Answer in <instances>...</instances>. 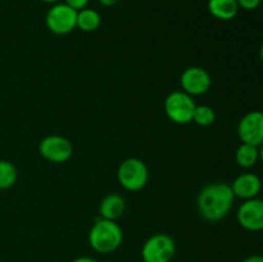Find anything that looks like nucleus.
Returning <instances> with one entry per match:
<instances>
[{
    "label": "nucleus",
    "instance_id": "obj_1",
    "mask_svg": "<svg viewBox=\"0 0 263 262\" xmlns=\"http://www.w3.org/2000/svg\"><path fill=\"white\" fill-rule=\"evenodd\" d=\"M235 195L230 184L223 181L210 182L200 189L197 197V210L203 220L218 222L233 210Z\"/></svg>",
    "mask_w": 263,
    "mask_h": 262
},
{
    "label": "nucleus",
    "instance_id": "obj_2",
    "mask_svg": "<svg viewBox=\"0 0 263 262\" xmlns=\"http://www.w3.org/2000/svg\"><path fill=\"white\" fill-rule=\"evenodd\" d=\"M123 241V231L117 221L98 218L89 231V244L102 254L117 251Z\"/></svg>",
    "mask_w": 263,
    "mask_h": 262
},
{
    "label": "nucleus",
    "instance_id": "obj_3",
    "mask_svg": "<svg viewBox=\"0 0 263 262\" xmlns=\"http://www.w3.org/2000/svg\"><path fill=\"white\" fill-rule=\"evenodd\" d=\"M117 179L123 189L128 192H139L148 182V167L141 159L131 157L121 162L117 170Z\"/></svg>",
    "mask_w": 263,
    "mask_h": 262
},
{
    "label": "nucleus",
    "instance_id": "obj_4",
    "mask_svg": "<svg viewBox=\"0 0 263 262\" xmlns=\"http://www.w3.org/2000/svg\"><path fill=\"white\" fill-rule=\"evenodd\" d=\"M195 107L197 104L192 95L182 90L170 92L164 100V110L167 117L177 125H187L193 122Z\"/></svg>",
    "mask_w": 263,
    "mask_h": 262
},
{
    "label": "nucleus",
    "instance_id": "obj_5",
    "mask_svg": "<svg viewBox=\"0 0 263 262\" xmlns=\"http://www.w3.org/2000/svg\"><path fill=\"white\" fill-rule=\"evenodd\" d=\"M176 253L175 240L164 233H157L146 239L141 248L144 262H171Z\"/></svg>",
    "mask_w": 263,
    "mask_h": 262
},
{
    "label": "nucleus",
    "instance_id": "obj_6",
    "mask_svg": "<svg viewBox=\"0 0 263 262\" xmlns=\"http://www.w3.org/2000/svg\"><path fill=\"white\" fill-rule=\"evenodd\" d=\"M46 27L55 35H67L77 28V10L66 3H55L45 17Z\"/></svg>",
    "mask_w": 263,
    "mask_h": 262
},
{
    "label": "nucleus",
    "instance_id": "obj_7",
    "mask_svg": "<svg viewBox=\"0 0 263 262\" xmlns=\"http://www.w3.org/2000/svg\"><path fill=\"white\" fill-rule=\"evenodd\" d=\"M41 157L51 163H64L73 154V146L67 138L62 135H49L39 144Z\"/></svg>",
    "mask_w": 263,
    "mask_h": 262
},
{
    "label": "nucleus",
    "instance_id": "obj_8",
    "mask_svg": "<svg viewBox=\"0 0 263 262\" xmlns=\"http://www.w3.org/2000/svg\"><path fill=\"white\" fill-rule=\"evenodd\" d=\"M239 225L247 231L257 233L263 230V199L252 198L239 205L236 212Z\"/></svg>",
    "mask_w": 263,
    "mask_h": 262
},
{
    "label": "nucleus",
    "instance_id": "obj_9",
    "mask_svg": "<svg viewBox=\"0 0 263 262\" xmlns=\"http://www.w3.org/2000/svg\"><path fill=\"white\" fill-rule=\"evenodd\" d=\"M238 135L241 143L259 146L263 143V112L251 110L239 121Z\"/></svg>",
    "mask_w": 263,
    "mask_h": 262
},
{
    "label": "nucleus",
    "instance_id": "obj_10",
    "mask_svg": "<svg viewBox=\"0 0 263 262\" xmlns=\"http://www.w3.org/2000/svg\"><path fill=\"white\" fill-rule=\"evenodd\" d=\"M180 85L182 91L187 92L192 97L203 95L210 90L212 85L210 73L202 67H189L182 72L180 77Z\"/></svg>",
    "mask_w": 263,
    "mask_h": 262
},
{
    "label": "nucleus",
    "instance_id": "obj_11",
    "mask_svg": "<svg viewBox=\"0 0 263 262\" xmlns=\"http://www.w3.org/2000/svg\"><path fill=\"white\" fill-rule=\"evenodd\" d=\"M230 186L235 198H241L244 200L252 199L258 197L261 193L262 180L253 172H244L234 180Z\"/></svg>",
    "mask_w": 263,
    "mask_h": 262
},
{
    "label": "nucleus",
    "instance_id": "obj_12",
    "mask_svg": "<svg viewBox=\"0 0 263 262\" xmlns=\"http://www.w3.org/2000/svg\"><path fill=\"white\" fill-rule=\"evenodd\" d=\"M126 211V200L117 193L105 195L99 204L100 217L105 220L117 221L123 216Z\"/></svg>",
    "mask_w": 263,
    "mask_h": 262
},
{
    "label": "nucleus",
    "instance_id": "obj_13",
    "mask_svg": "<svg viewBox=\"0 0 263 262\" xmlns=\"http://www.w3.org/2000/svg\"><path fill=\"white\" fill-rule=\"evenodd\" d=\"M236 0H208V12L220 21H231L239 12Z\"/></svg>",
    "mask_w": 263,
    "mask_h": 262
},
{
    "label": "nucleus",
    "instance_id": "obj_14",
    "mask_svg": "<svg viewBox=\"0 0 263 262\" xmlns=\"http://www.w3.org/2000/svg\"><path fill=\"white\" fill-rule=\"evenodd\" d=\"M236 163L241 169H252L257 162L259 161V151L258 146L252 145V144L241 143L235 153Z\"/></svg>",
    "mask_w": 263,
    "mask_h": 262
},
{
    "label": "nucleus",
    "instance_id": "obj_15",
    "mask_svg": "<svg viewBox=\"0 0 263 262\" xmlns=\"http://www.w3.org/2000/svg\"><path fill=\"white\" fill-rule=\"evenodd\" d=\"M100 23H102V17L95 9L86 7L77 12V28L84 32H92L98 30Z\"/></svg>",
    "mask_w": 263,
    "mask_h": 262
},
{
    "label": "nucleus",
    "instance_id": "obj_16",
    "mask_svg": "<svg viewBox=\"0 0 263 262\" xmlns=\"http://www.w3.org/2000/svg\"><path fill=\"white\" fill-rule=\"evenodd\" d=\"M18 170L12 162L0 159V190L12 188L17 182Z\"/></svg>",
    "mask_w": 263,
    "mask_h": 262
},
{
    "label": "nucleus",
    "instance_id": "obj_17",
    "mask_svg": "<svg viewBox=\"0 0 263 262\" xmlns=\"http://www.w3.org/2000/svg\"><path fill=\"white\" fill-rule=\"evenodd\" d=\"M216 120V112L210 105H197L193 115V122L197 125L207 127L211 126Z\"/></svg>",
    "mask_w": 263,
    "mask_h": 262
},
{
    "label": "nucleus",
    "instance_id": "obj_18",
    "mask_svg": "<svg viewBox=\"0 0 263 262\" xmlns=\"http://www.w3.org/2000/svg\"><path fill=\"white\" fill-rule=\"evenodd\" d=\"M239 8L244 10H254L261 5L262 0H236Z\"/></svg>",
    "mask_w": 263,
    "mask_h": 262
},
{
    "label": "nucleus",
    "instance_id": "obj_19",
    "mask_svg": "<svg viewBox=\"0 0 263 262\" xmlns=\"http://www.w3.org/2000/svg\"><path fill=\"white\" fill-rule=\"evenodd\" d=\"M90 0H64V3H66L67 5H69L71 8H73L74 10H81L84 9V8L87 7V4H89Z\"/></svg>",
    "mask_w": 263,
    "mask_h": 262
},
{
    "label": "nucleus",
    "instance_id": "obj_20",
    "mask_svg": "<svg viewBox=\"0 0 263 262\" xmlns=\"http://www.w3.org/2000/svg\"><path fill=\"white\" fill-rule=\"evenodd\" d=\"M241 262H263V256H261V254H252V256L244 258Z\"/></svg>",
    "mask_w": 263,
    "mask_h": 262
},
{
    "label": "nucleus",
    "instance_id": "obj_21",
    "mask_svg": "<svg viewBox=\"0 0 263 262\" xmlns=\"http://www.w3.org/2000/svg\"><path fill=\"white\" fill-rule=\"evenodd\" d=\"M72 262H99V261H97V259L92 258V257L84 256V257H79V258H74Z\"/></svg>",
    "mask_w": 263,
    "mask_h": 262
},
{
    "label": "nucleus",
    "instance_id": "obj_22",
    "mask_svg": "<svg viewBox=\"0 0 263 262\" xmlns=\"http://www.w3.org/2000/svg\"><path fill=\"white\" fill-rule=\"evenodd\" d=\"M99 3L102 5H104V7H113V5L120 3V0H99Z\"/></svg>",
    "mask_w": 263,
    "mask_h": 262
},
{
    "label": "nucleus",
    "instance_id": "obj_23",
    "mask_svg": "<svg viewBox=\"0 0 263 262\" xmlns=\"http://www.w3.org/2000/svg\"><path fill=\"white\" fill-rule=\"evenodd\" d=\"M258 151H259V159H261L263 163V143L258 146Z\"/></svg>",
    "mask_w": 263,
    "mask_h": 262
},
{
    "label": "nucleus",
    "instance_id": "obj_24",
    "mask_svg": "<svg viewBox=\"0 0 263 262\" xmlns=\"http://www.w3.org/2000/svg\"><path fill=\"white\" fill-rule=\"evenodd\" d=\"M40 2L48 3V4H55V3H58L59 0H40Z\"/></svg>",
    "mask_w": 263,
    "mask_h": 262
},
{
    "label": "nucleus",
    "instance_id": "obj_25",
    "mask_svg": "<svg viewBox=\"0 0 263 262\" xmlns=\"http://www.w3.org/2000/svg\"><path fill=\"white\" fill-rule=\"evenodd\" d=\"M259 57H261V59L263 62V44L261 45V49H259Z\"/></svg>",
    "mask_w": 263,
    "mask_h": 262
},
{
    "label": "nucleus",
    "instance_id": "obj_26",
    "mask_svg": "<svg viewBox=\"0 0 263 262\" xmlns=\"http://www.w3.org/2000/svg\"><path fill=\"white\" fill-rule=\"evenodd\" d=\"M143 262H144V261H143Z\"/></svg>",
    "mask_w": 263,
    "mask_h": 262
}]
</instances>
